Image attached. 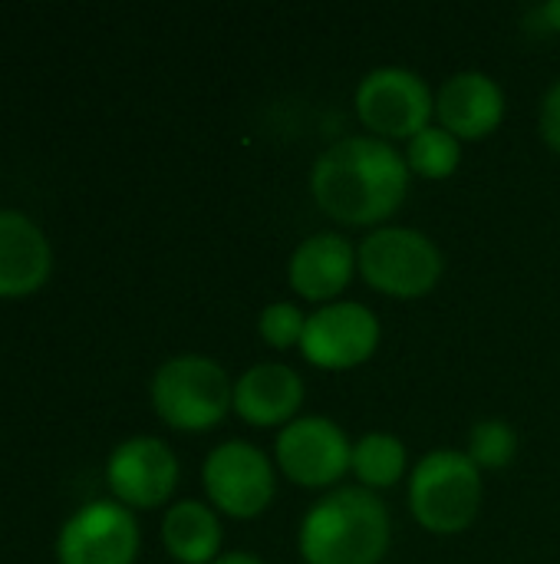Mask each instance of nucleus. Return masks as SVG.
Masks as SVG:
<instances>
[{
    "label": "nucleus",
    "instance_id": "obj_6",
    "mask_svg": "<svg viewBox=\"0 0 560 564\" xmlns=\"http://www.w3.org/2000/svg\"><path fill=\"white\" fill-rule=\"evenodd\" d=\"M356 112L376 139H413L429 129L436 99L426 79L403 66H380L356 86Z\"/></svg>",
    "mask_w": 560,
    "mask_h": 564
},
{
    "label": "nucleus",
    "instance_id": "obj_5",
    "mask_svg": "<svg viewBox=\"0 0 560 564\" xmlns=\"http://www.w3.org/2000/svg\"><path fill=\"white\" fill-rule=\"evenodd\" d=\"M356 268L366 284L386 297H426L442 278V251L416 228H376L356 251Z\"/></svg>",
    "mask_w": 560,
    "mask_h": 564
},
{
    "label": "nucleus",
    "instance_id": "obj_1",
    "mask_svg": "<svg viewBox=\"0 0 560 564\" xmlns=\"http://www.w3.org/2000/svg\"><path fill=\"white\" fill-rule=\"evenodd\" d=\"M310 192L314 202L343 225H380L403 205L409 165L386 139L350 135L314 162Z\"/></svg>",
    "mask_w": 560,
    "mask_h": 564
},
{
    "label": "nucleus",
    "instance_id": "obj_2",
    "mask_svg": "<svg viewBox=\"0 0 560 564\" xmlns=\"http://www.w3.org/2000/svg\"><path fill=\"white\" fill-rule=\"evenodd\" d=\"M297 549L307 564H380L389 552V512L363 486L337 489L304 516Z\"/></svg>",
    "mask_w": 560,
    "mask_h": 564
},
{
    "label": "nucleus",
    "instance_id": "obj_9",
    "mask_svg": "<svg viewBox=\"0 0 560 564\" xmlns=\"http://www.w3.org/2000/svg\"><path fill=\"white\" fill-rule=\"evenodd\" d=\"M380 347V321L366 304L333 301L307 317L300 354L320 370H353Z\"/></svg>",
    "mask_w": 560,
    "mask_h": 564
},
{
    "label": "nucleus",
    "instance_id": "obj_11",
    "mask_svg": "<svg viewBox=\"0 0 560 564\" xmlns=\"http://www.w3.org/2000/svg\"><path fill=\"white\" fill-rule=\"evenodd\" d=\"M106 479L112 496L129 509H155L178 486V459L155 436H135L112 449Z\"/></svg>",
    "mask_w": 560,
    "mask_h": 564
},
{
    "label": "nucleus",
    "instance_id": "obj_10",
    "mask_svg": "<svg viewBox=\"0 0 560 564\" xmlns=\"http://www.w3.org/2000/svg\"><path fill=\"white\" fill-rule=\"evenodd\" d=\"M139 555V525L125 506L92 502L79 509L56 539L59 564H132Z\"/></svg>",
    "mask_w": 560,
    "mask_h": 564
},
{
    "label": "nucleus",
    "instance_id": "obj_8",
    "mask_svg": "<svg viewBox=\"0 0 560 564\" xmlns=\"http://www.w3.org/2000/svg\"><path fill=\"white\" fill-rule=\"evenodd\" d=\"M281 473L304 489H327L350 469L353 446L347 433L327 416H300L287 423L274 443Z\"/></svg>",
    "mask_w": 560,
    "mask_h": 564
},
{
    "label": "nucleus",
    "instance_id": "obj_16",
    "mask_svg": "<svg viewBox=\"0 0 560 564\" xmlns=\"http://www.w3.org/2000/svg\"><path fill=\"white\" fill-rule=\"evenodd\" d=\"M162 542L178 564H215L221 552V522L205 502H178L165 512Z\"/></svg>",
    "mask_w": 560,
    "mask_h": 564
},
{
    "label": "nucleus",
    "instance_id": "obj_7",
    "mask_svg": "<svg viewBox=\"0 0 560 564\" xmlns=\"http://www.w3.org/2000/svg\"><path fill=\"white\" fill-rule=\"evenodd\" d=\"M201 479L215 509L231 519H257L274 502L277 492V476L271 459L257 446L241 440L211 449Z\"/></svg>",
    "mask_w": 560,
    "mask_h": 564
},
{
    "label": "nucleus",
    "instance_id": "obj_14",
    "mask_svg": "<svg viewBox=\"0 0 560 564\" xmlns=\"http://www.w3.org/2000/svg\"><path fill=\"white\" fill-rule=\"evenodd\" d=\"M53 251L46 235L20 212L0 208V297H26L46 284Z\"/></svg>",
    "mask_w": 560,
    "mask_h": 564
},
{
    "label": "nucleus",
    "instance_id": "obj_20",
    "mask_svg": "<svg viewBox=\"0 0 560 564\" xmlns=\"http://www.w3.org/2000/svg\"><path fill=\"white\" fill-rule=\"evenodd\" d=\"M304 327H307V314L297 304H287V301H277V304L264 307L261 317H257V330H261L264 344H271L274 350L300 347Z\"/></svg>",
    "mask_w": 560,
    "mask_h": 564
},
{
    "label": "nucleus",
    "instance_id": "obj_17",
    "mask_svg": "<svg viewBox=\"0 0 560 564\" xmlns=\"http://www.w3.org/2000/svg\"><path fill=\"white\" fill-rule=\"evenodd\" d=\"M350 469L363 489H370V492L389 489L406 473V446L389 433H370L353 446Z\"/></svg>",
    "mask_w": 560,
    "mask_h": 564
},
{
    "label": "nucleus",
    "instance_id": "obj_3",
    "mask_svg": "<svg viewBox=\"0 0 560 564\" xmlns=\"http://www.w3.org/2000/svg\"><path fill=\"white\" fill-rule=\"evenodd\" d=\"M152 406L172 430L205 433L224 423L228 410H234V387L221 364L185 354L172 357L155 370L152 380Z\"/></svg>",
    "mask_w": 560,
    "mask_h": 564
},
{
    "label": "nucleus",
    "instance_id": "obj_18",
    "mask_svg": "<svg viewBox=\"0 0 560 564\" xmlns=\"http://www.w3.org/2000/svg\"><path fill=\"white\" fill-rule=\"evenodd\" d=\"M462 162V142L442 126H429L409 139L406 165L422 178H449Z\"/></svg>",
    "mask_w": 560,
    "mask_h": 564
},
{
    "label": "nucleus",
    "instance_id": "obj_23",
    "mask_svg": "<svg viewBox=\"0 0 560 564\" xmlns=\"http://www.w3.org/2000/svg\"><path fill=\"white\" fill-rule=\"evenodd\" d=\"M215 564H264L261 558L248 555V552H234V555H221Z\"/></svg>",
    "mask_w": 560,
    "mask_h": 564
},
{
    "label": "nucleus",
    "instance_id": "obj_15",
    "mask_svg": "<svg viewBox=\"0 0 560 564\" xmlns=\"http://www.w3.org/2000/svg\"><path fill=\"white\" fill-rule=\"evenodd\" d=\"M300 403L304 380L284 364H257L234 383V413L257 430L294 423Z\"/></svg>",
    "mask_w": 560,
    "mask_h": 564
},
{
    "label": "nucleus",
    "instance_id": "obj_21",
    "mask_svg": "<svg viewBox=\"0 0 560 564\" xmlns=\"http://www.w3.org/2000/svg\"><path fill=\"white\" fill-rule=\"evenodd\" d=\"M541 135L560 155V79L545 93V102H541Z\"/></svg>",
    "mask_w": 560,
    "mask_h": 564
},
{
    "label": "nucleus",
    "instance_id": "obj_22",
    "mask_svg": "<svg viewBox=\"0 0 560 564\" xmlns=\"http://www.w3.org/2000/svg\"><path fill=\"white\" fill-rule=\"evenodd\" d=\"M531 20H535L541 30H554V33H560V0H551V3H545V7H538V10H531Z\"/></svg>",
    "mask_w": 560,
    "mask_h": 564
},
{
    "label": "nucleus",
    "instance_id": "obj_12",
    "mask_svg": "<svg viewBox=\"0 0 560 564\" xmlns=\"http://www.w3.org/2000/svg\"><path fill=\"white\" fill-rule=\"evenodd\" d=\"M436 112L442 129L462 139H485L505 119V93L485 73H455L436 96Z\"/></svg>",
    "mask_w": 560,
    "mask_h": 564
},
{
    "label": "nucleus",
    "instance_id": "obj_13",
    "mask_svg": "<svg viewBox=\"0 0 560 564\" xmlns=\"http://www.w3.org/2000/svg\"><path fill=\"white\" fill-rule=\"evenodd\" d=\"M356 271V251L347 238L320 231L304 238L287 264V281L304 301H333L347 291Z\"/></svg>",
    "mask_w": 560,
    "mask_h": 564
},
{
    "label": "nucleus",
    "instance_id": "obj_19",
    "mask_svg": "<svg viewBox=\"0 0 560 564\" xmlns=\"http://www.w3.org/2000/svg\"><path fill=\"white\" fill-rule=\"evenodd\" d=\"M518 453V436L505 420H482L469 433V459L479 469H505Z\"/></svg>",
    "mask_w": 560,
    "mask_h": 564
},
{
    "label": "nucleus",
    "instance_id": "obj_4",
    "mask_svg": "<svg viewBox=\"0 0 560 564\" xmlns=\"http://www.w3.org/2000/svg\"><path fill=\"white\" fill-rule=\"evenodd\" d=\"M409 509L432 535L465 532L482 509V476L469 453H429L409 479Z\"/></svg>",
    "mask_w": 560,
    "mask_h": 564
}]
</instances>
